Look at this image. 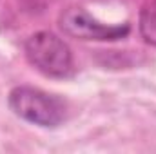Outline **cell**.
I'll list each match as a JSON object with an SVG mask.
<instances>
[{"mask_svg":"<svg viewBox=\"0 0 156 154\" xmlns=\"http://www.w3.org/2000/svg\"><path fill=\"white\" fill-rule=\"evenodd\" d=\"M138 29L147 44L156 45V0H149L140 11Z\"/></svg>","mask_w":156,"mask_h":154,"instance_id":"obj_4","label":"cell"},{"mask_svg":"<svg viewBox=\"0 0 156 154\" xmlns=\"http://www.w3.org/2000/svg\"><path fill=\"white\" fill-rule=\"evenodd\" d=\"M60 29L80 40H120L129 35L131 27L129 24H122V26H107L98 22L96 18H93L85 9L82 7H69L62 13L60 16Z\"/></svg>","mask_w":156,"mask_h":154,"instance_id":"obj_3","label":"cell"},{"mask_svg":"<svg viewBox=\"0 0 156 154\" xmlns=\"http://www.w3.org/2000/svg\"><path fill=\"white\" fill-rule=\"evenodd\" d=\"M7 102L18 118L45 129L58 127L67 116V107L58 96L29 85L11 89Z\"/></svg>","mask_w":156,"mask_h":154,"instance_id":"obj_1","label":"cell"},{"mask_svg":"<svg viewBox=\"0 0 156 154\" xmlns=\"http://www.w3.org/2000/svg\"><path fill=\"white\" fill-rule=\"evenodd\" d=\"M26 56L33 67L45 76L66 78L73 71V54L69 45L55 33L38 31L31 35L24 45Z\"/></svg>","mask_w":156,"mask_h":154,"instance_id":"obj_2","label":"cell"}]
</instances>
